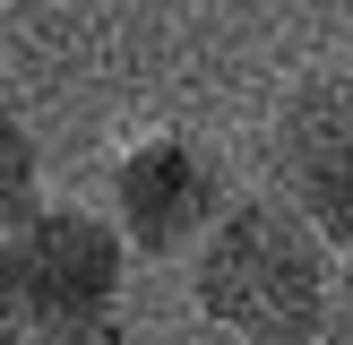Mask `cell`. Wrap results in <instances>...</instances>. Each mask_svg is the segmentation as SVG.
I'll return each instance as SVG.
<instances>
[{"mask_svg": "<svg viewBox=\"0 0 353 345\" xmlns=\"http://www.w3.org/2000/svg\"><path fill=\"white\" fill-rule=\"evenodd\" d=\"M190 259H199L190 268L199 310L216 328H233L241 345H327V276H336V250L276 190L233 199Z\"/></svg>", "mask_w": 353, "mask_h": 345, "instance_id": "cell-1", "label": "cell"}, {"mask_svg": "<svg viewBox=\"0 0 353 345\" xmlns=\"http://www.w3.org/2000/svg\"><path fill=\"white\" fill-rule=\"evenodd\" d=\"M268 190L353 259V69L293 78L268 112Z\"/></svg>", "mask_w": 353, "mask_h": 345, "instance_id": "cell-2", "label": "cell"}, {"mask_svg": "<svg viewBox=\"0 0 353 345\" xmlns=\"http://www.w3.org/2000/svg\"><path fill=\"white\" fill-rule=\"evenodd\" d=\"M9 285H17V302H26L52 337L112 345L121 233L95 224L86 207H43V216H26V233H17V250H9Z\"/></svg>", "mask_w": 353, "mask_h": 345, "instance_id": "cell-3", "label": "cell"}, {"mask_svg": "<svg viewBox=\"0 0 353 345\" xmlns=\"http://www.w3.org/2000/svg\"><path fill=\"white\" fill-rule=\"evenodd\" d=\"M112 207L138 250H199L233 199H224L207 147H190L181 130H155L112 164Z\"/></svg>", "mask_w": 353, "mask_h": 345, "instance_id": "cell-4", "label": "cell"}, {"mask_svg": "<svg viewBox=\"0 0 353 345\" xmlns=\"http://www.w3.org/2000/svg\"><path fill=\"white\" fill-rule=\"evenodd\" d=\"M327 345H353V259H336L327 276Z\"/></svg>", "mask_w": 353, "mask_h": 345, "instance_id": "cell-5", "label": "cell"}]
</instances>
